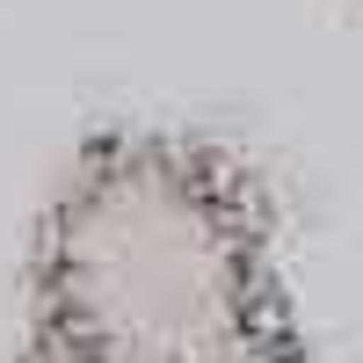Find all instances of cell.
Instances as JSON below:
<instances>
[{
	"instance_id": "cell-1",
	"label": "cell",
	"mask_w": 363,
	"mask_h": 363,
	"mask_svg": "<svg viewBox=\"0 0 363 363\" xmlns=\"http://www.w3.org/2000/svg\"><path fill=\"white\" fill-rule=\"evenodd\" d=\"M44 363H284L277 277L225 160L182 145L95 153L51 225Z\"/></svg>"
}]
</instances>
